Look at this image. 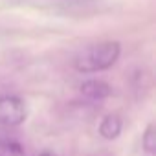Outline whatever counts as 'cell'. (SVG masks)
Wrapping results in <instances>:
<instances>
[{"instance_id": "cell-2", "label": "cell", "mask_w": 156, "mask_h": 156, "mask_svg": "<svg viewBox=\"0 0 156 156\" xmlns=\"http://www.w3.org/2000/svg\"><path fill=\"white\" fill-rule=\"evenodd\" d=\"M28 110L26 103L13 94H2L0 96V127L13 129L26 121Z\"/></svg>"}, {"instance_id": "cell-6", "label": "cell", "mask_w": 156, "mask_h": 156, "mask_svg": "<svg viewBox=\"0 0 156 156\" xmlns=\"http://www.w3.org/2000/svg\"><path fill=\"white\" fill-rule=\"evenodd\" d=\"M141 145L145 149V152L152 154L154 149H156V134H154V125H149L141 136Z\"/></svg>"}, {"instance_id": "cell-5", "label": "cell", "mask_w": 156, "mask_h": 156, "mask_svg": "<svg viewBox=\"0 0 156 156\" xmlns=\"http://www.w3.org/2000/svg\"><path fill=\"white\" fill-rule=\"evenodd\" d=\"M24 145L15 138L0 136V156H24Z\"/></svg>"}, {"instance_id": "cell-4", "label": "cell", "mask_w": 156, "mask_h": 156, "mask_svg": "<svg viewBox=\"0 0 156 156\" xmlns=\"http://www.w3.org/2000/svg\"><path fill=\"white\" fill-rule=\"evenodd\" d=\"M121 127H123V123H121L119 116L108 114V116H105L103 121L99 123V134H101L105 140H114V138L119 136Z\"/></svg>"}, {"instance_id": "cell-1", "label": "cell", "mask_w": 156, "mask_h": 156, "mask_svg": "<svg viewBox=\"0 0 156 156\" xmlns=\"http://www.w3.org/2000/svg\"><path fill=\"white\" fill-rule=\"evenodd\" d=\"M121 55V46L116 41H105L81 50L73 59V68L81 73H98L108 70L118 62Z\"/></svg>"}, {"instance_id": "cell-3", "label": "cell", "mask_w": 156, "mask_h": 156, "mask_svg": "<svg viewBox=\"0 0 156 156\" xmlns=\"http://www.w3.org/2000/svg\"><path fill=\"white\" fill-rule=\"evenodd\" d=\"M79 90L85 98L94 99V101H101V99H105L112 94V87L108 83L101 81V79H88L79 87Z\"/></svg>"}, {"instance_id": "cell-7", "label": "cell", "mask_w": 156, "mask_h": 156, "mask_svg": "<svg viewBox=\"0 0 156 156\" xmlns=\"http://www.w3.org/2000/svg\"><path fill=\"white\" fill-rule=\"evenodd\" d=\"M37 156H59V154H55V152H41Z\"/></svg>"}]
</instances>
